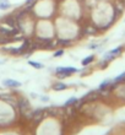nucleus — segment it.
I'll return each instance as SVG.
<instances>
[{
	"instance_id": "obj_1",
	"label": "nucleus",
	"mask_w": 125,
	"mask_h": 135,
	"mask_svg": "<svg viewBox=\"0 0 125 135\" xmlns=\"http://www.w3.org/2000/svg\"><path fill=\"white\" fill-rule=\"evenodd\" d=\"M55 71H57L58 78H68V76L72 75L74 73H77V69H76V68H72V66H68V68L58 66Z\"/></svg>"
},
{
	"instance_id": "obj_2",
	"label": "nucleus",
	"mask_w": 125,
	"mask_h": 135,
	"mask_svg": "<svg viewBox=\"0 0 125 135\" xmlns=\"http://www.w3.org/2000/svg\"><path fill=\"white\" fill-rule=\"evenodd\" d=\"M4 86L6 87H11V89H17V87H21V82L16 81V80H12V79H6L3 81Z\"/></svg>"
},
{
	"instance_id": "obj_3",
	"label": "nucleus",
	"mask_w": 125,
	"mask_h": 135,
	"mask_svg": "<svg viewBox=\"0 0 125 135\" xmlns=\"http://www.w3.org/2000/svg\"><path fill=\"white\" fill-rule=\"evenodd\" d=\"M4 22L6 25H9L10 27H12V28H16V25H17V22H16L14 16H6V17L4 18Z\"/></svg>"
},
{
	"instance_id": "obj_4",
	"label": "nucleus",
	"mask_w": 125,
	"mask_h": 135,
	"mask_svg": "<svg viewBox=\"0 0 125 135\" xmlns=\"http://www.w3.org/2000/svg\"><path fill=\"white\" fill-rule=\"evenodd\" d=\"M66 87H68V86L65 85L64 82H57V84H54L53 90H55V91H63V90H65Z\"/></svg>"
},
{
	"instance_id": "obj_5",
	"label": "nucleus",
	"mask_w": 125,
	"mask_h": 135,
	"mask_svg": "<svg viewBox=\"0 0 125 135\" xmlns=\"http://www.w3.org/2000/svg\"><path fill=\"white\" fill-rule=\"evenodd\" d=\"M97 97H99V93H98V92H89L88 95H86V96L83 97L82 100L91 101V100H94V98H97Z\"/></svg>"
},
{
	"instance_id": "obj_6",
	"label": "nucleus",
	"mask_w": 125,
	"mask_h": 135,
	"mask_svg": "<svg viewBox=\"0 0 125 135\" xmlns=\"http://www.w3.org/2000/svg\"><path fill=\"white\" fill-rule=\"evenodd\" d=\"M28 64L31 65L32 68H34V69H43L44 68V65L42 64V63H38V61H33V60H29Z\"/></svg>"
},
{
	"instance_id": "obj_7",
	"label": "nucleus",
	"mask_w": 125,
	"mask_h": 135,
	"mask_svg": "<svg viewBox=\"0 0 125 135\" xmlns=\"http://www.w3.org/2000/svg\"><path fill=\"white\" fill-rule=\"evenodd\" d=\"M93 59H94V55H89V57H86L85 59L82 60V65H83V66H87L88 64H91V63H92Z\"/></svg>"
},
{
	"instance_id": "obj_8",
	"label": "nucleus",
	"mask_w": 125,
	"mask_h": 135,
	"mask_svg": "<svg viewBox=\"0 0 125 135\" xmlns=\"http://www.w3.org/2000/svg\"><path fill=\"white\" fill-rule=\"evenodd\" d=\"M10 7V3L7 0H0V9L1 10H6Z\"/></svg>"
},
{
	"instance_id": "obj_9",
	"label": "nucleus",
	"mask_w": 125,
	"mask_h": 135,
	"mask_svg": "<svg viewBox=\"0 0 125 135\" xmlns=\"http://www.w3.org/2000/svg\"><path fill=\"white\" fill-rule=\"evenodd\" d=\"M112 82H113V81H111V80H104V81L102 82L99 86H98V90H104V89H107V87L111 85Z\"/></svg>"
},
{
	"instance_id": "obj_10",
	"label": "nucleus",
	"mask_w": 125,
	"mask_h": 135,
	"mask_svg": "<svg viewBox=\"0 0 125 135\" xmlns=\"http://www.w3.org/2000/svg\"><path fill=\"white\" fill-rule=\"evenodd\" d=\"M75 102H77V100H76L75 97H71V98H69V100L64 103V107H71Z\"/></svg>"
},
{
	"instance_id": "obj_11",
	"label": "nucleus",
	"mask_w": 125,
	"mask_h": 135,
	"mask_svg": "<svg viewBox=\"0 0 125 135\" xmlns=\"http://www.w3.org/2000/svg\"><path fill=\"white\" fill-rule=\"evenodd\" d=\"M122 50H123V47H119V48H115V49L111 50V54L113 57H117V55H119V54L122 53Z\"/></svg>"
},
{
	"instance_id": "obj_12",
	"label": "nucleus",
	"mask_w": 125,
	"mask_h": 135,
	"mask_svg": "<svg viewBox=\"0 0 125 135\" xmlns=\"http://www.w3.org/2000/svg\"><path fill=\"white\" fill-rule=\"evenodd\" d=\"M124 79H125V71L123 73L122 75H119V76H117V78L114 79V81H113V82H114V84H117V82L122 81V80H124Z\"/></svg>"
},
{
	"instance_id": "obj_13",
	"label": "nucleus",
	"mask_w": 125,
	"mask_h": 135,
	"mask_svg": "<svg viewBox=\"0 0 125 135\" xmlns=\"http://www.w3.org/2000/svg\"><path fill=\"white\" fill-rule=\"evenodd\" d=\"M63 54H64V50H63V49H60V50H57V52H55V54H54V58L61 57Z\"/></svg>"
},
{
	"instance_id": "obj_14",
	"label": "nucleus",
	"mask_w": 125,
	"mask_h": 135,
	"mask_svg": "<svg viewBox=\"0 0 125 135\" xmlns=\"http://www.w3.org/2000/svg\"><path fill=\"white\" fill-rule=\"evenodd\" d=\"M59 43H63V46H69L70 41H59Z\"/></svg>"
},
{
	"instance_id": "obj_15",
	"label": "nucleus",
	"mask_w": 125,
	"mask_h": 135,
	"mask_svg": "<svg viewBox=\"0 0 125 135\" xmlns=\"http://www.w3.org/2000/svg\"><path fill=\"white\" fill-rule=\"evenodd\" d=\"M33 0H27V4H29V3H32Z\"/></svg>"
}]
</instances>
